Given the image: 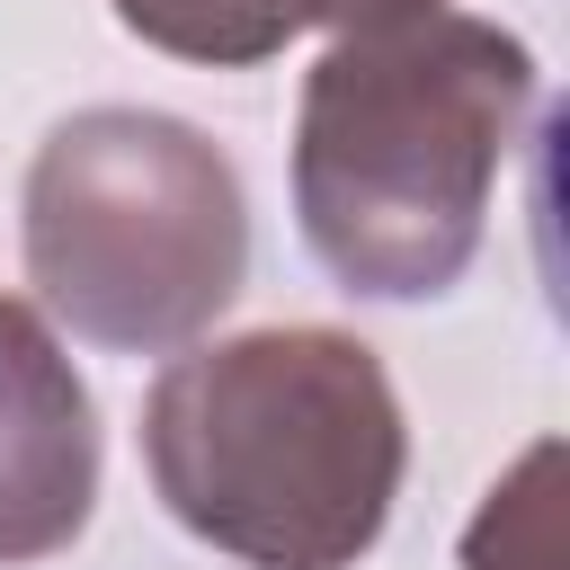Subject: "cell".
<instances>
[{
    "label": "cell",
    "mask_w": 570,
    "mask_h": 570,
    "mask_svg": "<svg viewBox=\"0 0 570 570\" xmlns=\"http://www.w3.org/2000/svg\"><path fill=\"white\" fill-rule=\"evenodd\" d=\"M534 116V53L472 9H401L330 36L294 107V214L365 303L445 294Z\"/></svg>",
    "instance_id": "cell-1"
},
{
    "label": "cell",
    "mask_w": 570,
    "mask_h": 570,
    "mask_svg": "<svg viewBox=\"0 0 570 570\" xmlns=\"http://www.w3.org/2000/svg\"><path fill=\"white\" fill-rule=\"evenodd\" d=\"M160 508L249 570H356L401 499L410 428L383 356L347 330H240L142 392Z\"/></svg>",
    "instance_id": "cell-2"
},
{
    "label": "cell",
    "mask_w": 570,
    "mask_h": 570,
    "mask_svg": "<svg viewBox=\"0 0 570 570\" xmlns=\"http://www.w3.org/2000/svg\"><path fill=\"white\" fill-rule=\"evenodd\" d=\"M27 285L107 356L196 347L249 276L240 169L160 107H80L27 160Z\"/></svg>",
    "instance_id": "cell-3"
},
{
    "label": "cell",
    "mask_w": 570,
    "mask_h": 570,
    "mask_svg": "<svg viewBox=\"0 0 570 570\" xmlns=\"http://www.w3.org/2000/svg\"><path fill=\"white\" fill-rule=\"evenodd\" d=\"M98 508V410L36 303L0 294V570L53 561Z\"/></svg>",
    "instance_id": "cell-4"
},
{
    "label": "cell",
    "mask_w": 570,
    "mask_h": 570,
    "mask_svg": "<svg viewBox=\"0 0 570 570\" xmlns=\"http://www.w3.org/2000/svg\"><path fill=\"white\" fill-rule=\"evenodd\" d=\"M125 36L178 53V62H214V71H249L267 53H285L294 36L330 27H374V18H401V9H436V0H107Z\"/></svg>",
    "instance_id": "cell-5"
},
{
    "label": "cell",
    "mask_w": 570,
    "mask_h": 570,
    "mask_svg": "<svg viewBox=\"0 0 570 570\" xmlns=\"http://www.w3.org/2000/svg\"><path fill=\"white\" fill-rule=\"evenodd\" d=\"M552 445H534L499 490H490V508L472 517V534H463V570H552Z\"/></svg>",
    "instance_id": "cell-6"
}]
</instances>
